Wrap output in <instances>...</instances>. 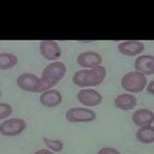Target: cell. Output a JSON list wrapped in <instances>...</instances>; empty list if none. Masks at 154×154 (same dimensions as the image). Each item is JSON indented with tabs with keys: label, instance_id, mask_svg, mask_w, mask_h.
I'll use <instances>...</instances> for the list:
<instances>
[{
	"label": "cell",
	"instance_id": "6da1fadb",
	"mask_svg": "<svg viewBox=\"0 0 154 154\" xmlns=\"http://www.w3.org/2000/svg\"><path fill=\"white\" fill-rule=\"evenodd\" d=\"M66 74V66L62 62H53L42 71V75L38 77V86L35 93H43L48 89H53Z\"/></svg>",
	"mask_w": 154,
	"mask_h": 154
},
{
	"label": "cell",
	"instance_id": "7a4b0ae2",
	"mask_svg": "<svg viewBox=\"0 0 154 154\" xmlns=\"http://www.w3.org/2000/svg\"><path fill=\"white\" fill-rule=\"evenodd\" d=\"M105 75L106 69L103 66H97L93 69H80L72 75V82L80 88H93L103 82Z\"/></svg>",
	"mask_w": 154,
	"mask_h": 154
},
{
	"label": "cell",
	"instance_id": "3957f363",
	"mask_svg": "<svg viewBox=\"0 0 154 154\" xmlns=\"http://www.w3.org/2000/svg\"><path fill=\"white\" fill-rule=\"evenodd\" d=\"M146 75L140 74L137 71H130L126 72L122 77V86L128 94H137V93H142L145 86H146Z\"/></svg>",
	"mask_w": 154,
	"mask_h": 154
},
{
	"label": "cell",
	"instance_id": "277c9868",
	"mask_svg": "<svg viewBox=\"0 0 154 154\" xmlns=\"http://www.w3.org/2000/svg\"><path fill=\"white\" fill-rule=\"evenodd\" d=\"M65 117L71 123H80V122H93V120H96L97 114L93 109H88V108H71V109L66 111Z\"/></svg>",
	"mask_w": 154,
	"mask_h": 154
},
{
	"label": "cell",
	"instance_id": "5b68a950",
	"mask_svg": "<svg viewBox=\"0 0 154 154\" xmlns=\"http://www.w3.org/2000/svg\"><path fill=\"white\" fill-rule=\"evenodd\" d=\"M26 130V122L23 119H6L3 123H0V134L12 137L19 136Z\"/></svg>",
	"mask_w": 154,
	"mask_h": 154
},
{
	"label": "cell",
	"instance_id": "8992f818",
	"mask_svg": "<svg viewBox=\"0 0 154 154\" xmlns=\"http://www.w3.org/2000/svg\"><path fill=\"white\" fill-rule=\"evenodd\" d=\"M77 99H79V102L85 106H97V105L102 103V100H103L102 94L93 88H82L80 91L77 93Z\"/></svg>",
	"mask_w": 154,
	"mask_h": 154
},
{
	"label": "cell",
	"instance_id": "52a82bcc",
	"mask_svg": "<svg viewBox=\"0 0 154 154\" xmlns=\"http://www.w3.org/2000/svg\"><path fill=\"white\" fill-rule=\"evenodd\" d=\"M40 54L46 60L57 62V59L62 56V48H60L59 42H56V40H42L40 42Z\"/></svg>",
	"mask_w": 154,
	"mask_h": 154
},
{
	"label": "cell",
	"instance_id": "ba28073f",
	"mask_svg": "<svg viewBox=\"0 0 154 154\" xmlns=\"http://www.w3.org/2000/svg\"><path fill=\"white\" fill-rule=\"evenodd\" d=\"M119 53L126 56V57H133V56H139L140 53H143L145 45L140 40H123L117 45Z\"/></svg>",
	"mask_w": 154,
	"mask_h": 154
},
{
	"label": "cell",
	"instance_id": "9c48e42d",
	"mask_svg": "<svg viewBox=\"0 0 154 154\" xmlns=\"http://www.w3.org/2000/svg\"><path fill=\"white\" fill-rule=\"evenodd\" d=\"M77 63L83 69H93L102 66V56L99 53H94V51H86V53H82L77 57Z\"/></svg>",
	"mask_w": 154,
	"mask_h": 154
},
{
	"label": "cell",
	"instance_id": "30bf717a",
	"mask_svg": "<svg viewBox=\"0 0 154 154\" xmlns=\"http://www.w3.org/2000/svg\"><path fill=\"white\" fill-rule=\"evenodd\" d=\"M17 86L26 93H35L38 86V77L31 72H25L17 77Z\"/></svg>",
	"mask_w": 154,
	"mask_h": 154
},
{
	"label": "cell",
	"instance_id": "8fae6325",
	"mask_svg": "<svg viewBox=\"0 0 154 154\" xmlns=\"http://www.w3.org/2000/svg\"><path fill=\"white\" fill-rule=\"evenodd\" d=\"M134 68L137 72L143 75L154 74V57L152 56H139L134 62Z\"/></svg>",
	"mask_w": 154,
	"mask_h": 154
},
{
	"label": "cell",
	"instance_id": "7c38bea8",
	"mask_svg": "<svg viewBox=\"0 0 154 154\" xmlns=\"http://www.w3.org/2000/svg\"><path fill=\"white\" fill-rule=\"evenodd\" d=\"M40 103L48 108H54L62 103V94L57 89H48L40 94Z\"/></svg>",
	"mask_w": 154,
	"mask_h": 154
},
{
	"label": "cell",
	"instance_id": "4fadbf2b",
	"mask_svg": "<svg viewBox=\"0 0 154 154\" xmlns=\"http://www.w3.org/2000/svg\"><path fill=\"white\" fill-rule=\"evenodd\" d=\"M114 105L117 106L119 109H123V111H130L133 108H136L137 105V99L134 94H119L117 97L114 99Z\"/></svg>",
	"mask_w": 154,
	"mask_h": 154
},
{
	"label": "cell",
	"instance_id": "5bb4252c",
	"mask_svg": "<svg viewBox=\"0 0 154 154\" xmlns=\"http://www.w3.org/2000/svg\"><path fill=\"white\" fill-rule=\"evenodd\" d=\"M133 122L137 126H146V125H152L154 122V112L151 109H137L133 114Z\"/></svg>",
	"mask_w": 154,
	"mask_h": 154
},
{
	"label": "cell",
	"instance_id": "9a60e30c",
	"mask_svg": "<svg viewBox=\"0 0 154 154\" xmlns=\"http://www.w3.org/2000/svg\"><path fill=\"white\" fill-rule=\"evenodd\" d=\"M136 139L142 143H152L154 142V128L152 125H146V126H140L137 133H136Z\"/></svg>",
	"mask_w": 154,
	"mask_h": 154
},
{
	"label": "cell",
	"instance_id": "2e32d148",
	"mask_svg": "<svg viewBox=\"0 0 154 154\" xmlns=\"http://www.w3.org/2000/svg\"><path fill=\"white\" fill-rule=\"evenodd\" d=\"M17 65V56L11 53H2L0 54V69H9Z\"/></svg>",
	"mask_w": 154,
	"mask_h": 154
},
{
	"label": "cell",
	"instance_id": "e0dca14e",
	"mask_svg": "<svg viewBox=\"0 0 154 154\" xmlns=\"http://www.w3.org/2000/svg\"><path fill=\"white\" fill-rule=\"evenodd\" d=\"M43 142L46 145V149L53 151V152H60L63 149V142H62V140H53V139L43 137Z\"/></svg>",
	"mask_w": 154,
	"mask_h": 154
},
{
	"label": "cell",
	"instance_id": "ac0fdd59",
	"mask_svg": "<svg viewBox=\"0 0 154 154\" xmlns=\"http://www.w3.org/2000/svg\"><path fill=\"white\" fill-rule=\"evenodd\" d=\"M12 114V108L9 103H0V119H8Z\"/></svg>",
	"mask_w": 154,
	"mask_h": 154
},
{
	"label": "cell",
	"instance_id": "d6986e66",
	"mask_svg": "<svg viewBox=\"0 0 154 154\" xmlns=\"http://www.w3.org/2000/svg\"><path fill=\"white\" fill-rule=\"evenodd\" d=\"M97 154H120L116 148H111V146H105V148H102V149H99V152Z\"/></svg>",
	"mask_w": 154,
	"mask_h": 154
},
{
	"label": "cell",
	"instance_id": "ffe728a7",
	"mask_svg": "<svg viewBox=\"0 0 154 154\" xmlns=\"http://www.w3.org/2000/svg\"><path fill=\"white\" fill-rule=\"evenodd\" d=\"M146 91H148V94H154V82H149L148 83V86H146Z\"/></svg>",
	"mask_w": 154,
	"mask_h": 154
},
{
	"label": "cell",
	"instance_id": "44dd1931",
	"mask_svg": "<svg viewBox=\"0 0 154 154\" xmlns=\"http://www.w3.org/2000/svg\"><path fill=\"white\" fill-rule=\"evenodd\" d=\"M34 154H54V152L49 151V149H37Z\"/></svg>",
	"mask_w": 154,
	"mask_h": 154
},
{
	"label": "cell",
	"instance_id": "7402d4cb",
	"mask_svg": "<svg viewBox=\"0 0 154 154\" xmlns=\"http://www.w3.org/2000/svg\"><path fill=\"white\" fill-rule=\"evenodd\" d=\"M2 94H3V93H2V89H0V97H2Z\"/></svg>",
	"mask_w": 154,
	"mask_h": 154
}]
</instances>
